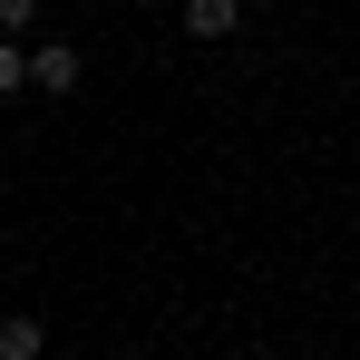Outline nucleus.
I'll list each match as a JSON object with an SVG mask.
<instances>
[{
    "label": "nucleus",
    "instance_id": "f03ea898",
    "mask_svg": "<svg viewBox=\"0 0 360 360\" xmlns=\"http://www.w3.org/2000/svg\"><path fill=\"white\" fill-rule=\"evenodd\" d=\"M185 30H195V39H234V30H243V0H185Z\"/></svg>",
    "mask_w": 360,
    "mask_h": 360
},
{
    "label": "nucleus",
    "instance_id": "f257e3e1",
    "mask_svg": "<svg viewBox=\"0 0 360 360\" xmlns=\"http://www.w3.org/2000/svg\"><path fill=\"white\" fill-rule=\"evenodd\" d=\"M20 68H30V88H39V98H68V88L88 78V59H78L68 39H39V49H20Z\"/></svg>",
    "mask_w": 360,
    "mask_h": 360
},
{
    "label": "nucleus",
    "instance_id": "7ed1b4c3",
    "mask_svg": "<svg viewBox=\"0 0 360 360\" xmlns=\"http://www.w3.org/2000/svg\"><path fill=\"white\" fill-rule=\"evenodd\" d=\"M39 351H49V331H39L30 311H10V321H0V360H39Z\"/></svg>",
    "mask_w": 360,
    "mask_h": 360
},
{
    "label": "nucleus",
    "instance_id": "20e7f679",
    "mask_svg": "<svg viewBox=\"0 0 360 360\" xmlns=\"http://www.w3.org/2000/svg\"><path fill=\"white\" fill-rule=\"evenodd\" d=\"M20 30H39V0H0V39H20Z\"/></svg>",
    "mask_w": 360,
    "mask_h": 360
},
{
    "label": "nucleus",
    "instance_id": "39448f33",
    "mask_svg": "<svg viewBox=\"0 0 360 360\" xmlns=\"http://www.w3.org/2000/svg\"><path fill=\"white\" fill-rule=\"evenodd\" d=\"M30 88V68H20V39H0V98H20Z\"/></svg>",
    "mask_w": 360,
    "mask_h": 360
}]
</instances>
